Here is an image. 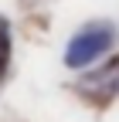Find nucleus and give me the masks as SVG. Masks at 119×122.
<instances>
[{
	"instance_id": "f257e3e1",
	"label": "nucleus",
	"mask_w": 119,
	"mask_h": 122,
	"mask_svg": "<svg viewBox=\"0 0 119 122\" xmlns=\"http://www.w3.org/2000/svg\"><path fill=\"white\" fill-rule=\"evenodd\" d=\"M112 44H116V27L109 20L82 27L78 34L68 41V48H65V68H75L78 71V68L95 65L106 51H112Z\"/></svg>"
},
{
	"instance_id": "f03ea898",
	"label": "nucleus",
	"mask_w": 119,
	"mask_h": 122,
	"mask_svg": "<svg viewBox=\"0 0 119 122\" xmlns=\"http://www.w3.org/2000/svg\"><path fill=\"white\" fill-rule=\"evenodd\" d=\"M78 95L85 102H92V105H109L119 95V54L109 58L99 71L85 75V78L78 81Z\"/></svg>"
},
{
	"instance_id": "7ed1b4c3",
	"label": "nucleus",
	"mask_w": 119,
	"mask_h": 122,
	"mask_svg": "<svg viewBox=\"0 0 119 122\" xmlns=\"http://www.w3.org/2000/svg\"><path fill=\"white\" fill-rule=\"evenodd\" d=\"M10 48H14V37H10V20L0 14V78L7 75L10 68Z\"/></svg>"
}]
</instances>
